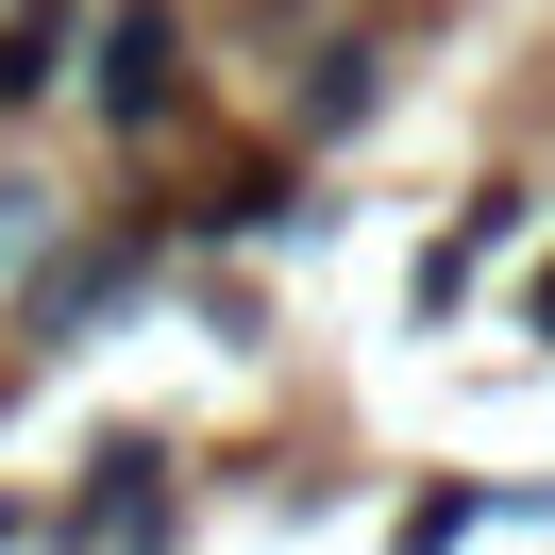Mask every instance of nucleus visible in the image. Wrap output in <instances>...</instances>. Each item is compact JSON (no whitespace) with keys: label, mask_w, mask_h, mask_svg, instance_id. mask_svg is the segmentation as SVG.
<instances>
[{"label":"nucleus","mask_w":555,"mask_h":555,"mask_svg":"<svg viewBox=\"0 0 555 555\" xmlns=\"http://www.w3.org/2000/svg\"><path fill=\"white\" fill-rule=\"evenodd\" d=\"M68 68H85V118L102 135H169L185 118V0H118Z\"/></svg>","instance_id":"obj_1"},{"label":"nucleus","mask_w":555,"mask_h":555,"mask_svg":"<svg viewBox=\"0 0 555 555\" xmlns=\"http://www.w3.org/2000/svg\"><path fill=\"white\" fill-rule=\"evenodd\" d=\"M169 539H185L169 454H152V438H102V454H85V488H68V521H51V555H169Z\"/></svg>","instance_id":"obj_2"},{"label":"nucleus","mask_w":555,"mask_h":555,"mask_svg":"<svg viewBox=\"0 0 555 555\" xmlns=\"http://www.w3.org/2000/svg\"><path fill=\"white\" fill-rule=\"evenodd\" d=\"M68 51H85V17H68V0H17V17H0V118H17V102H51V85H68Z\"/></svg>","instance_id":"obj_3"},{"label":"nucleus","mask_w":555,"mask_h":555,"mask_svg":"<svg viewBox=\"0 0 555 555\" xmlns=\"http://www.w3.org/2000/svg\"><path fill=\"white\" fill-rule=\"evenodd\" d=\"M304 118L337 135V118H371V51H320V85H304Z\"/></svg>","instance_id":"obj_4"},{"label":"nucleus","mask_w":555,"mask_h":555,"mask_svg":"<svg viewBox=\"0 0 555 555\" xmlns=\"http://www.w3.org/2000/svg\"><path fill=\"white\" fill-rule=\"evenodd\" d=\"M539 320H555V270H539Z\"/></svg>","instance_id":"obj_5"}]
</instances>
